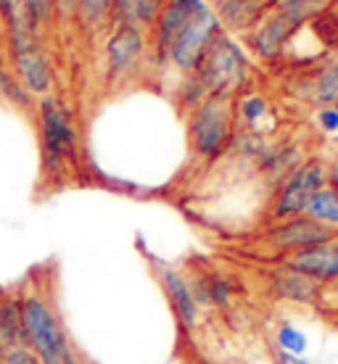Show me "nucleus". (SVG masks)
I'll return each mask as SVG.
<instances>
[{"label":"nucleus","mask_w":338,"mask_h":364,"mask_svg":"<svg viewBox=\"0 0 338 364\" xmlns=\"http://www.w3.org/2000/svg\"><path fill=\"white\" fill-rule=\"evenodd\" d=\"M9 53L14 74L21 82V87L35 98V95H48L53 90V66L48 58L46 48L40 43V32L35 29H24V32H14L9 35Z\"/></svg>","instance_id":"obj_6"},{"label":"nucleus","mask_w":338,"mask_h":364,"mask_svg":"<svg viewBox=\"0 0 338 364\" xmlns=\"http://www.w3.org/2000/svg\"><path fill=\"white\" fill-rule=\"evenodd\" d=\"M325 6L328 0H267V11L248 32V46L259 58L270 61Z\"/></svg>","instance_id":"obj_4"},{"label":"nucleus","mask_w":338,"mask_h":364,"mask_svg":"<svg viewBox=\"0 0 338 364\" xmlns=\"http://www.w3.org/2000/svg\"><path fill=\"white\" fill-rule=\"evenodd\" d=\"M248 80V58L243 48L225 32L211 40V46L204 50L199 64L188 74L183 87V103L188 111L196 109L209 95H228L236 98L243 90Z\"/></svg>","instance_id":"obj_1"},{"label":"nucleus","mask_w":338,"mask_h":364,"mask_svg":"<svg viewBox=\"0 0 338 364\" xmlns=\"http://www.w3.org/2000/svg\"><path fill=\"white\" fill-rule=\"evenodd\" d=\"M0 98L6 100V103H11L14 109H21V111L32 109V95L21 87L16 74L11 72L6 64H0Z\"/></svg>","instance_id":"obj_23"},{"label":"nucleus","mask_w":338,"mask_h":364,"mask_svg":"<svg viewBox=\"0 0 338 364\" xmlns=\"http://www.w3.org/2000/svg\"><path fill=\"white\" fill-rule=\"evenodd\" d=\"M111 0H80V16L88 27H98L109 18Z\"/></svg>","instance_id":"obj_24"},{"label":"nucleus","mask_w":338,"mask_h":364,"mask_svg":"<svg viewBox=\"0 0 338 364\" xmlns=\"http://www.w3.org/2000/svg\"><path fill=\"white\" fill-rule=\"evenodd\" d=\"M336 106H338V103H336ZM336 143H338V137H336Z\"/></svg>","instance_id":"obj_34"},{"label":"nucleus","mask_w":338,"mask_h":364,"mask_svg":"<svg viewBox=\"0 0 338 364\" xmlns=\"http://www.w3.org/2000/svg\"><path fill=\"white\" fill-rule=\"evenodd\" d=\"M273 362L275 364H312L307 356L285 354V351H278V348H273Z\"/></svg>","instance_id":"obj_28"},{"label":"nucleus","mask_w":338,"mask_h":364,"mask_svg":"<svg viewBox=\"0 0 338 364\" xmlns=\"http://www.w3.org/2000/svg\"><path fill=\"white\" fill-rule=\"evenodd\" d=\"M188 277L201 309H228L238 299V293L243 291V285L228 272H196Z\"/></svg>","instance_id":"obj_15"},{"label":"nucleus","mask_w":338,"mask_h":364,"mask_svg":"<svg viewBox=\"0 0 338 364\" xmlns=\"http://www.w3.org/2000/svg\"><path fill=\"white\" fill-rule=\"evenodd\" d=\"M275 348L278 351H285V354H296V356H307L310 351V338L302 328H296L291 322H280L278 330H275Z\"/></svg>","instance_id":"obj_22"},{"label":"nucleus","mask_w":338,"mask_h":364,"mask_svg":"<svg viewBox=\"0 0 338 364\" xmlns=\"http://www.w3.org/2000/svg\"><path fill=\"white\" fill-rule=\"evenodd\" d=\"M304 214L315 222H320L322 228H328L330 232L338 235V193L330 185H322L320 191L312 196V200L307 203Z\"/></svg>","instance_id":"obj_19"},{"label":"nucleus","mask_w":338,"mask_h":364,"mask_svg":"<svg viewBox=\"0 0 338 364\" xmlns=\"http://www.w3.org/2000/svg\"><path fill=\"white\" fill-rule=\"evenodd\" d=\"M312 100L325 109V106H336L338 103V55H333L328 64L322 66L317 77H315V90Z\"/></svg>","instance_id":"obj_20"},{"label":"nucleus","mask_w":338,"mask_h":364,"mask_svg":"<svg viewBox=\"0 0 338 364\" xmlns=\"http://www.w3.org/2000/svg\"><path fill=\"white\" fill-rule=\"evenodd\" d=\"M43 3H46V6H51V0H43ZM51 9H53V6H51Z\"/></svg>","instance_id":"obj_33"},{"label":"nucleus","mask_w":338,"mask_h":364,"mask_svg":"<svg viewBox=\"0 0 338 364\" xmlns=\"http://www.w3.org/2000/svg\"><path fill=\"white\" fill-rule=\"evenodd\" d=\"M267 98L259 92H246L236 100V119H241V124H246L248 132H256L259 122L267 117Z\"/></svg>","instance_id":"obj_21"},{"label":"nucleus","mask_w":338,"mask_h":364,"mask_svg":"<svg viewBox=\"0 0 338 364\" xmlns=\"http://www.w3.org/2000/svg\"><path fill=\"white\" fill-rule=\"evenodd\" d=\"M0 364H40V359H37L27 346H21V348H14V351L0 354Z\"/></svg>","instance_id":"obj_26"},{"label":"nucleus","mask_w":338,"mask_h":364,"mask_svg":"<svg viewBox=\"0 0 338 364\" xmlns=\"http://www.w3.org/2000/svg\"><path fill=\"white\" fill-rule=\"evenodd\" d=\"M236 135V98L209 95L188 114V143L201 159H217L233 146Z\"/></svg>","instance_id":"obj_5"},{"label":"nucleus","mask_w":338,"mask_h":364,"mask_svg":"<svg viewBox=\"0 0 338 364\" xmlns=\"http://www.w3.org/2000/svg\"><path fill=\"white\" fill-rule=\"evenodd\" d=\"M37 135L43 172L51 180L66 177L80 159V129L72 109L53 92L43 95L37 103Z\"/></svg>","instance_id":"obj_2"},{"label":"nucleus","mask_w":338,"mask_h":364,"mask_svg":"<svg viewBox=\"0 0 338 364\" xmlns=\"http://www.w3.org/2000/svg\"><path fill=\"white\" fill-rule=\"evenodd\" d=\"M317 127L328 137H338V106L317 109Z\"/></svg>","instance_id":"obj_25"},{"label":"nucleus","mask_w":338,"mask_h":364,"mask_svg":"<svg viewBox=\"0 0 338 364\" xmlns=\"http://www.w3.org/2000/svg\"><path fill=\"white\" fill-rule=\"evenodd\" d=\"M328 185L338 193V161H333V164L328 166Z\"/></svg>","instance_id":"obj_29"},{"label":"nucleus","mask_w":338,"mask_h":364,"mask_svg":"<svg viewBox=\"0 0 338 364\" xmlns=\"http://www.w3.org/2000/svg\"><path fill=\"white\" fill-rule=\"evenodd\" d=\"M88 364H103V362H95V359H88Z\"/></svg>","instance_id":"obj_32"},{"label":"nucleus","mask_w":338,"mask_h":364,"mask_svg":"<svg viewBox=\"0 0 338 364\" xmlns=\"http://www.w3.org/2000/svg\"><path fill=\"white\" fill-rule=\"evenodd\" d=\"M280 264L291 267V269L307 274V277H312V280H317L320 285L328 288V285L338 282V237L285 256Z\"/></svg>","instance_id":"obj_14"},{"label":"nucleus","mask_w":338,"mask_h":364,"mask_svg":"<svg viewBox=\"0 0 338 364\" xmlns=\"http://www.w3.org/2000/svg\"><path fill=\"white\" fill-rule=\"evenodd\" d=\"M209 3L206 0H164V6L159 11V16L154 21V53L156 61L164 64L167 53L172 48L174 37L183 32V27L191 21L196 14H201Z\"/></svg>","instance_id":"obj_13"},{"label":"nucleus","mask_w":338,"mask_h":364,"mask_svg":"<svg viewBox=\"0 0 338 364\" xmlns=\"http://www.w3.org/2000/svg\"><path fill=\"white\" fill-rule=\"evenodd\" d=\"M146 53V32L137 27H114L106 43V80L111 85L132 74Z\"/></svg>","instance_id":"obj_12"},{"label":"nucleus","mask_w":338,"mask_h":364,"mask_svg":"<svg viewBox=\"0 0 338 364\" xmlns=\"http://www.w3.org/2000/svg\"><path fill=\"white\" fill-rule=\"evenodd\" d=\"M322 185H328V166L320 159H307L299 166H293L285 174L278 191L273 196V206H270V219L273 222H283V219L299 217L304 214L307 203L312 196L320 191Z\"/></svg>","instance_id":"obj_7"},{"label":"nucleus","mask_w":338,"mask_h":364,"mask_svg":"<svg viewBox=\"0 0 338 364\" xmlns=\"http://www.w3.org/2000/svg\"><path fill=\"white\" fill-rule=\"evenodd\" d=\"M53 14H58L61 18H72L74 14H80V0H51Z\"/></svg>","instance_id":"obj_27"},{"label":"nucleus","mask_w":338,"mask_h":364,"mask_svg":"<svg viewBox=\"0 0 338 364\" xmlns=\"http://www.w3.org/2000/svg\"><path fill=\"white\" fill-rule=\"evenodd\" d=\"M328 293H333V296H336V301H338V282H333V285H328Z\"/></svg>","instance_id":"obj_31"},{"label":"nucleus","mask_w":338,"mask_h":364,"mask_svg":"<svg viewBox=\"0 0 338 364\" xmlns=\"http://www.w3.org/2000/svg\"><path fill=\"white\" fill-rule=\"evenodd\" d=\"M156 277H159V285H162V291H164L167 304H169V309H172L180 330L191 333V330L199 328L204 309L199 306L196 296H193L191 277H188L183 269H177V267H172V264L156 267Z\"/></svg>","instance_id":"obj_10"},{"label":"nucleus","mask_w":338,"mask_h":364,"mask_svg":"<svg viewBox=\"0 0 338 364\" xmlns=\"http://www.w3.org/2000/svg\"><path fill=\"white\" fill-rule=\"evenodd\" d=\"M69 364H88V359H83L80 354H74V359H72Z\"/></svg>","instance_id":"obj_30"},{"label":"nucleus","mask_w":338,"mask_h":364,"mask_svg":"<svg viewBox=\"0 0 338 364\" xmlns=\"http://www.w3.org/2000/svg\"><path fill=\"white\" fill-rule=\"evenodd\" d=\"M267 291L273 299L296 304V306H322V299H325V285L280 262L273 269H267Z\"/></svg>","instance_id":"obj_11"},{"label":"nucleus","mask_w":338,"mask_h":364,"mask_svg":"<svg viewBox=\"0 0 338 364\" xmlns=\"http://www.w3.org/2000/svg\"><path fill=\"white\" fill-rule=\"evenodd\" d=\"M336 237H338L336 232H330L328 228H322L320 222L310 219L307 214H299V217L275 222L273 228L267 230L265 243H267V248L278 256V262H283L285 256L296 254V251L320 246V243H328V240H336Z\"/></svg>","instance_id":"obj_9"},{"label":"nucleus","mask_w":338,"mask_h":364,"mask_svg":"<svg viewBox=\"0 0 338 364\" xmlns=\"http://www.w3.org/2000/svg\"><path fill=\"white\" fill-rule=\"evenodd\" d=\"M220 32H222L220 16L214 14V9L206 6L201 14H196V16L185 24L180 35L174 37L172 48H169V53H167V61H169L180 74L188 77V74L196 69L204 50L211 46V40L220 35Z\"/></svg>","instance_id":"obj_8"},{"label":"nucleus","mask_w":338,"mask_h":364,"mask_svg":"<svg viewBox=\"0 0 338 364\" xmlns=\"http://www.w3.org/2000/svg\"><path fill=\"white\" fill-rule=\"evenodd\" d=\"M217 16L222 27L238 29V32H251L254 24L267 11V0H214Z\"/></svg>","instance_id":"obj_18"},{"label":"nucleus","mask_w":338,"mask_h":364,"mask_svg":"<svg viewBox=\"0 0 338 364\" xmlns=\"http://www.w3.org/2000/svg\"><path fill=\"white\" fill-rule=\"evenodd\" d=\"M21 322H24V338L27 348L40 359V364H69L77 354L69 330H66L61 314L56 311L46 293L21 291Z\"/></svg>","instance_id":"obj_3"},{"label":"nucleus","mask_w":338,"mask_h":364,"mask_svg":"<svg viewBox=\"0 0 338 364\" xmlns=\"http://www.w3.org/2000/svg\"><path fill=\"white\" fill-rule=\"evenodd\" d=\"M164 0H111L109 18L114 27H137L146 32L154 27Z\"/></svg>","instance_id":"obj_16"},{"label":"nucleus","mask_w":338,"mask_h":364,"mask_svg":"<svg viewBox=\"0 0 338 364\" xmlns=\"http://www.w3.org/2000/svg\"><path fill=\"white\" fill-rule=\"evenodd\" d=\"M21 346H27L24 322H21V301H19V293H3L0 296V354Z\"/></svg>","instance_id":"obj_17"}]
</instances>
